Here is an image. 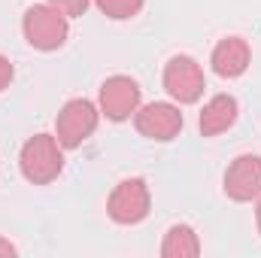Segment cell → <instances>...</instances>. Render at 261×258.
<instances>
[{"mask_svg": "<svg viewBox=\"0 0 261 258\" xmlns=\"http://www.w3.org/2000/svg\"><path fill=\"white\" fill-rule=\"evenodd\" d=\"M252 61V49L243 37H225L216 49H213V58L210 64L213 70L222 76V79H237L246 73V67Z\"/></svg>", "mask_w": 261, "mask_h": 258, "instance_id": "9c48e42d", "label": "cell"}, {"mask_svg": "<svg viewBox=\"0 0 261 258\" xmlns=\"http://www.w3.org/2000/svg\"><path fill=\"white\" fill-rule=\"evenodd\" d=\"M161 255L164 258H195V255H200V240H197L195 228H189V225H173V228L164 234Z\"/></svg>", "mask_w": 261, "mask_h": 258, "instance_id": "8fae6325", "label": "cell"}, {"mask_svg": "<svg viewBox=\"0 0 261 258\" xmlns=\"http://www.w3.org/2000/svg\"><path fill=\"white\" fill-rule=\"evenodd\" d=\"M9 255H15V246H12L9 240L0 237V258H9Z\"/></svg>", "mask_w": 261, "mask_h": 258, "instance_id": "9a60e30c", "label": "cell"}, {"mask_svg": "<svg viewBox=\"0 0 261 258\" xmlns=\"http://www.w3.org/2000/svg\"><path fill=\"white\" fill-rule=\"evenodd\" d=\"M140 110V85L130 76H110L100 85V113L110 122H125Z\"/></svg>", "mask_w": 261, "mask_h": 258, "instance_id": "52a82bcc", "label": "cell"}, {"mask_svg": "<svg viewBox=\"0 0 261 258\" xmlns=\"http://www.w3.org/2000/svg\"><path fill=\"white\" fill-rule=\"evenodd\" d=\"M64 146L58 143V137L52 134H37L31 137L24 146H21V155H18V167H21V176L34 186H49L52 179L61 176L64 170Z\"/></svg>", "mask_w": 261, "mask_h": 258, "instance_id": "6da1fadb", "label": "cell"}, {"mask_svg": "<svg viewBox=\"0 0 261 258\" xmlns=\"http://www.w3.org/2000/svg\"><path fill=\"white\" fill-rule=\"evenodd\" d=\"M164 88L176 104H197L206 82H203V70L195 58L189 55H176L164 67Z\"/></svg>", "mask_w": 261, "mask_h": 258, "instance_id": "5b68a950", "label": "cell"}, {"mask_svg": "<svg viewBox=\"0 0 261 258\" xmlns=\"http://www.w3.org/2000/svg\"><path fill=\"white\" fill-rule=\"evenodd\" d=\"M97 119H100V110L85 100V97H76V100H67L55 119V137L64 149H76L82 146L94 128H97Z\"/></svg>", "mask_w": 261, "mask_h": 258, "instance_id": "3957f363", "label": "cell"}, {"mask_svg": "<svg viewBox=\"0 0 261 258\" xmlns=\"http://www.w3.org/2000/svg\"><path fill=\"white\" fill-rule=\"evenodd\" d=\"M149 186H146V179H140V176H130V179H122L113 194H110V200H107V213H110V219L113 222H119V225H137V222H143L146 216H149Z\"/></svg>", "mask_w": 261, "mask_h": 258, "instance_id": "277c9868", "label": "cell"}, {"mask_svg": "<svg viewBox=\"0 0 261 258\" xmlns=\"http://www.w3.org/2000/svg\"><path fill=\"white\" fill-rule=\"evenodd\" d=\"M225 194L231 200H255L261 197V158L258 155H237L225 173Z\"/></svg>", "mask_w": 261, "mask_h": 258, "instance_id": "ba28073f", "label": "cell"}, {"mask_svg": "<svg viewBox=\"0 0 261 258\" xmlns=\"http://www.w3.org/2000/svg\"><path fill=\"white\" fill-rule=\"evenodd\" d=\"M237 110H240V107H237V100H234L231 94H216V97H210V100L203 104V110H200V119H197L200 134H203V137H219V134H225V131L237 122Z\"/></svg>", "mask_w": 261, "mask_h": 258, "instance_id": "30bf717a", "label": "cell"}, {"mask_svg": "<svg viewBox=\"0 0 261 258\" xmlns=\"http://www.w3.org/2000/svg\"><path fill=\"white\" fill-rule=\"evenodd\" d=\"M134 125L143 137L149 140H158V143H167L173 137H179L182 131V113L176 104H164V100H155V104H146L134 113Z\"/></svg>", "mask_w": 261, "mask_h": 258, "instance_id": "8992f818", "label": "cell"}, {"mask_svg": "<svg viewBox=\"0 0 261 258\" xmlns=\"http://www.w3.org/2000/svg\"><path fill=\"white\" fill-rule=\"evenodd\" d=\"M255 219H258V234H261V203H258V210H255Z\"/></svg>", "mask_w": 261, "mask_h": 258, "instance_id": "2e32d148", "label": "cell"}, {"mask_svg": "<svg viewBox=\"0 0 261 258\" xmlns=\"http://www.w3.org/2000/svg\"><path fill=\"white\" fill-rule=\"evenodd\" d=\"M55 9H61L67 18H76V15H85V9H88V3L91 0H49Z\"/></svg>", "mask_w": 261, "mask_h": 258, "instance_id": "4fadbf2b", "label": "cell"}, {"mask_svg": "<svg viewBox=\"0 0 261 258\" xmlns=\"http://www.w3.org/2000/svg\"><path fill=\"white\" fill-rule=\"evenodd\" d=\"M21 34L24 40L40 49V52H55L67 43L70 34V21L61 9H55L52 3H34L24 18H21Z\"/></svg>", "mask_w": 261, "mask_h": 258, "instance_id": "7a4b0ae2", "label": "cell"}, {"mask_svg": "<svg viewBox=\"0 0 261 258\" xmlns=\"http://www.w3.org/2000/svg\"><path fill=\"white\" fill-rule=\"evenodd\" d=\"M94 3H97V9L103 15H110L116 21H125V18H134L143 9L146 0H94Z\"/></svg>", "mask_w": 261, "mask_h": 258, "instance_id": "7c38bea8", "label": "cell"}, {"mask_svg": "<svg viewBox=\"0 0 261 258\" xmlns=\"http://www.w3.org/2000/svg\"><path fill=\"white\" fill-rule=\"evenodd\" d=\"M12 73H15V70H12V64H9V58H3V55H0V91H3V88H9Z\"/></svg>", "mask_w": 261, "mask_h": 258, "instance_id": "5bb4252c", "label": "cell"}]
</instances>
